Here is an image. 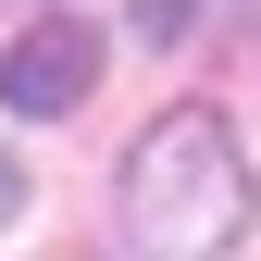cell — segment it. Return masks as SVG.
I'll list each match as a JSON object with an SVG mask.
<instances>
[{"label":"cell","mask_w":261,"mask_h":261,"mask_svg":"<svg viewBox=\"0 0 261 261\" xmlns=\"http://www.w3.org/2000/svg\"><path fill=\"white\" fill-rule=\"evenodd\" d=\"M249 237V162H237V124L212 100L162 112L137 149H124V249L137 261H224Z\"/></svg>","instance_id":"cell-1"},{"label":"cell","mask_w":261,"mask_h":261,"mask_svg":"<svg viewBox=\"0 0 261 261\" xmlns=\"http://www.w3.org/2000/svg\"><path fill=\"white\" fill-rule=\"evenodd\" d=\"M87 87H100V25H75V13L38 25V38H13V62H0V100L38 112V124H50V112H75Z\"/></svg>","instance_id":"cell-2"},{"label":"cell","mask_w":261,"mask_h":261,"mask_svg":"<svg viewBox=\"0 0 261 261\" xmlns=\"http://www.w3.org/2000/svg\"><path fill=\"white\" fill-rule=\"evenodd\" d=\"M187 25H199V0H137V38H149V50H174Z\"/></svg>","instance_id":"cell-3"},{"label":"cell","mask_w":261,"mask_h":261,"mask_svg":"<svg viewBox=\"0 0 261 261\" xmlns=\"http://www.w3.org/2000/svg\"><path fill=\"white\" fill-rule=\"evenodd\" d=\"M25 212V174H13V149H0V224H13Z\"/></svg>","instance_id":"cell-4"}]
</instances>
